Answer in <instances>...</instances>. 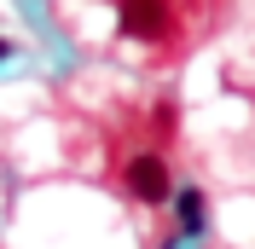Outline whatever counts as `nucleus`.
Masks as SVG:
<instances>
[{"mask_svg": "<svg viewBox=\"0 0 255 249\" xmlns=\"http://www.w3.org/2000/svg\"><path fill=\"white\" fill-rule=\"evenodd\" d=\"M174 215H180V232L197 238V232L209 226V203H203V191H197V186H180V191H174Z\"/></svg>", "mask_w": 255, "mask_h": 249, "instance_id": "3", "label": "nucleus"}, {"mask_svg": "<svg viewBox=\"0 0 255 249\" xmlns=\"http://www.w3.org/2000/svg\"><path fill=\"white\" fill-rule=\"evenodd\" d=\"M116 29L128 41H168L174 35V0H116Z\"/></svg>", "mask_w": 255, "mask_h": 249, "instance_id": "1", "label": "nucleus"}, {"mask_svg": "<svg viewBox=\"0 0 255 249\" xmlns=\"http://www.w3.org/2000/svg\"><path fill=\"white\" fill-rule=\"evenodd\" d=\"M122 186H128L133 203H168L174 197V174H168V162H162L157 151H139V156H128Z\"/></svg>", "mask_w": 255, "mask_h": 249, "instance_id": "2", "label": "nucleus"}, {"mask_svg": "<svg viewBox=\"0 0 255 249\" xmlns=\"http://www.w3.org/2000/svg\"><path fill=\"white\" fill-rule=\"evenodd\" d=\"M0 58H12V41H0Z\"/></svg>", "mask_w": 255, "mask_h": 249, "instance_id": "4", "label": "nucleus"}]
</instances>
